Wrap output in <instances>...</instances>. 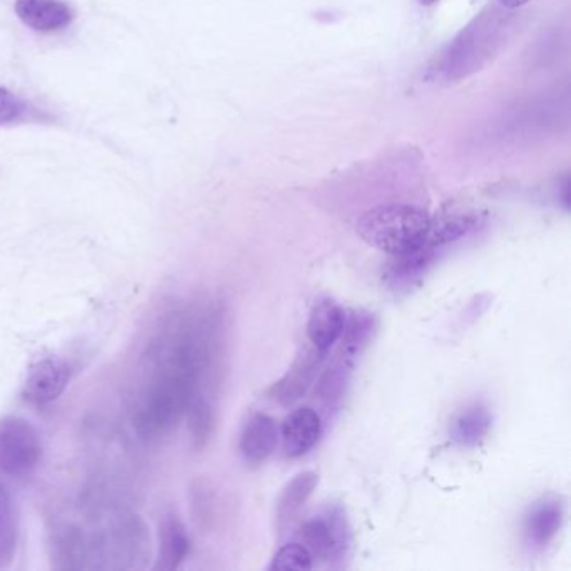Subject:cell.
Masks as SVG:
<instances>
[{"instance_id": "obj_1", "label": "cell", "mask_w": 571, "mask_h": 571, "mask_svg": "<svg viewBox=\"0 0 571 571\" xmlns=\"http://www.w3.org/2000/svg\"><path fill=\"white\" fill-rule=\"evenodd\" d=\"M200 391L194 352L179 344L158 346L144 354V382L133 406V428L143 441H159L187 415Z\"/></svg>"}, {"instance_id": "obj_2", "label": "cell", "mask_w": 571, "mask_h": 571, "mask_svg": "<svg viewBox=\"0 0 571 571\" xmlns=\"http://www.w3.org/2000/svg\"><path fill=\"white\" fill-rule=\"evenodd\" d=\"M430 217L419 208L385 205L365 211L357 233L367 245L389 255H400L426 245Z\"/></svg>"}, {"instance_id": "obj_3", "label": "cell", "mask_w": 571, "mask_h": 571, "mask_svg": "<svg viewBox=\"0 0 571 571\" xmlns=\"http://www.w3.org/2000/svg\"><path fill=\"white\" fill-rule=\"evenodd\" d=\"M42 456L39 432L22 417L0 421V473L5 476H26Z\"/></svg>"}, {"instance_id": "obj_4", "label": "cell", "mask_w": 571, "mask_h": 571, "mask_svg": "<svg viewBox=\"0 0 571 571\" xmlns=\"http://www.w3.org/2000/svg\"><path fill=\"white\" fill-rule=\"evenodd\" d=\"M299 537L312 558L322 561H332L346 555L349 546V528L339 509H333L327 516L305 522Z\"/></svg>"}, {"instance_id": "obj_5", "label": "cell", "mask_w": 571, "mask_h": 571, "mask_svg": "<svg viewBox=\"0 0 571 571\" xmlns=\"http://www.w3.org/2000/svg\"><path fill=\"white\" fill-rule=\"evenodd\" d=\"M325 355L327 354L316 349L312 344L310 347L301 349L282 379H278L269 389V396L282 406H290L301 400L317 379L318 370Z\"/></svg>"}, {"instance_id": "obj_6", "label": "cell", "mask_w": 571, "mask_h": 571, "mask_svg": "<svg viewBox=\"0 0 571 571\" xmlns=\"http://www.w3.org/2000/svg\"><path fill=\"white\" fill-rule=\"evenodd\" d=\"M69 384V369L57 359H42L32 365L24 382V397L37 406L59 399Z\"/></svg>"}, {"instance_id": "obj_7", "label": "cell", "mask_w": 571, "mask_h": 571, "mask_svg": "<svg viewBox=\"0 0 571 571\" xmlns=\"http://www.w3.org/2000/svg\"><path fill=\"white\" fill-rule=\"evenodd\" d=\"M278 445V428L269 414H250L240 434V451L250 464H262Z\"/></svg>"}, {"instance_id": "obj_8", "label": "cell", "mask_w": 571, "mask_h": 571, "mask_svg": "<svg viewBox=\"0 0 571 571\" xmlns=\"http://www.w3.org/2000/svg\"><path fill=\"white\" fill-rule=\"evenodd\" d=\"M324 430L322 417L312 407H301L286 415L282 424L284 449L288 458H301L317 445Z\"/></svg>"}, {"instance_id": "obj_9", "label": "cell", "mask_w": 571, "mask_h": 571, "mask_svg": "<svg viewBox=\"0 0 571 571\" xmlns=\"http://www.w3.org/2000/svg\"><path fill=\"white\" fill-rule=\"evenodd\" d=\"M565 520L563 505L555 498L537 503L524 518V540L533 550H544L560 533Z\"/></svg>"}, {"instance_id": "obj_10", "label": "cell", "mask_w": 571, "mask_h": 571, "mask_svg": "<svg viewBox=\"0 0 571 571\" xmlns=\"http://www.w3.org/2000/svg\"><path fill=\"white\" fill-rule=\"evenodd\" d=\"M17 17L32 31L57 32L74 20V11L63 0H16Z\"/></svg>"}, {"instance_id": "obj_11", "label": "cell", "mask_w": 571, "mask_h": 571, "mask_svg": "<svg viewBox=\"0 0 571 571\" xmlns=\"http://www.w3.org/2000/svg\"><path fill=\"white\" fill-rule=\"evenodd\" d=\"M346 314L337 301L331 299L318 301L308 317L307 337L316 349L327 354L340 340L346 327Z\"/></svg>"}, {"instance_id": "obj_12", "label": "cell", "mask_w": 571, "mask_h": 571, "mask_svg": "<svg viewBox=\"0 0 571 571\" xmlns=\"http://www.w3.org/2000/svg\"><path fill=\"white\" fill-rule=\"evenodd\" d=\"M317 484L318 475L314 471H303L286 483L277 503V520L280 528L295 520V516L307 505L312 492L316 491Z\"/></svg>"}, {"instance_id": "obj_13", "label": "cell", "mask_w": 571, "mask_h": 571, "mask_svg": "<svg viewBox=\"0 0 571 571\" xmlns=\"http://www.w3.org/2000/svg\"><path fill=\"white\" fill-rule=\"evenodd\" d=\"M392 256H394V262L389 267L387 278L396 288H402V286H413L414 282L424 277L432 260L436 258V248L423 245L411 252L392 255Z\"/></svg>"}, {"instance_id": "obj_14", "label": "cell", "mask_w": 571, "mask_h": 571, "mask_svg": "<svg viewBox=\"0 0 571 571\" xmlns=\"http://www.w3.org/2000/svg\"><path fill=\"white\" fill-rule=\"evenodd\" d=\"M190 552V538L178 516H168L161 526V546L156 568L175 570Z\"/></svg>"}, {"instance_id": "obj_15", "label": "cell", "mask_w": 571, "mask_h": 571, "mask_svg": "<svg viewBox=\"0 0 571 571\" xmlns=\"http://www.w3.org/2000/svg\"><path fill=\"white\" fill-rule=\"evenodd\" d=\"M491 430V414L483 406H471L454 419L451 436L458 445L475 447L484 441Z\"/></svg>"}, {"instance_id": "obj_16", "label": "cell", "mask_w": 571, "mask_h": 571, "mask_svg": "<svg viewBox=\"0 0 571 571\" xmlns=\"http://www.w3.org/2000/svg\"><path fill=\"white\" fill-rule=\"evenodd\" d=\"M191 443L196 449H202L209 443L217 429V407L211 397L196 394L187 411Z\"/></svg>"}, {"instance_id": "obj_17", "label": "cell", "mask_w": 571, "mask_h": 571, "mask_svg": "<svg viewBox=\"0 0 571 571\" xmlns=\"http://www.w3.org/2000/svg\"><path fill=\"white\" fill-rule=\"evenodd\" d=\"M475 223H476L475 218H471L469 215H460V213L443 215V217H438L436 220L430 218L426 245L438 250L445 243L462 239L466 233L471 232Z\"/></svg>"}, {"instance_id": "obj_18", "label": "cell", "mask_w": 571, "mask_h": 571, "mask_svg": "<svg viewBox=\"0 0 571 571\" xmlns=\"http://www.w3.org/2000/svg\"><path fill=\"white\" fill-rule=\"evenodd\" d=\"M17 546V518L12 499L0 484V568L11 565Z\"/></svg>"}, {"instance_id": "obj_19", "label": "cell", "mask_w": 571, "mask_h": 571, "mask_svg": "<svg viewBox=\"0 0 571 571\" xmlns=\"http://www.w3.org/2000/svg\"><path fill=\"white\" fill-rule=\"evenodd\" d=\"M314 567V558L301 543L284 544L271 558L270 570L307 571Z\"/></svg>"}, {"instance_id": "obj_20", "label": "cell", "mask_w": 571, "mask_h": 571, "mask_svg": "<svg viewBox=\"0 0 571 571\" xmlns=\"http://www.w3.org/2000/svg\"><path fill=\"white\" fill-rule=\"evenodd\" d=\"M32 111L34 110L20 95H14L7 88H0V126L24 123L31 118Z\"/></svg>"}, {"instance_id": "obj_21", "label": "cell", "mask_w": 571, "mask_h": 571, "mask_svg": "<svg viewBox=\"0 0 571 571\" xmlns=\"http://www.w3.org/2000/svg\"><path fill=\"white\" fill-rule=\"evenodd\" d=\"M193 508H194V520H198L200 523H209L213 520V496L211 492L208 491L207 488L196 490L194 494V501H193Z\"/></svg>"}, {"instance_id": "obj_22", "label": "cell", "mask_w": 571, "mask_h": 571, "mask_svg": "<svg viewBox=\"0 0 571 571\" xmlns=\"http://www.w3.org/2000/svg\"><path fill=\"white\" fill-rule=\"evenodd\" d=\"M498 2L506 9H518V7H523L529 0H498Z\"/></svg>"}, {"instance_id": "obj_23", "label": "cell", "mask_w": 571, "mask_h": 571, "mask_svg": "<svg viewBox=\"0 0 571 571\" xmlns=\"http://www.w3.org/2000/svg\"><path fill=\"white\" fill-rule=\"evenodd\" d=\"M439 0H421V4L423 5H426V7H430V5H434V4H438Z\"/></svg>"}]
</instances>
